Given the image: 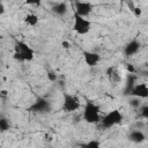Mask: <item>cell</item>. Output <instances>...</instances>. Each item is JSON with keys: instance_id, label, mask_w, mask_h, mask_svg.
I'll use <instances>...</instances> for the list:
<instances>
[{"instance_id": "7402d4cb", "label": "cell", "mask_w": 148, "mask_h": 148, "mask_svg": "<svg viewBox=\"0 0 148 148\" xmlns=\"http://www.w3.org/2000/svg\"><path fill=\"white\" fill-rule=\"evenodd\" d=\"M132 12H133V14H134L136 17L141 16V8H140V7H136V6H135V7L133 8V10H132Z\"/></svg>"}, {"instance_id": "44dd1931", "label": "cell", "mask_w": 148, "mask_h": 148, "mask_svg": "<svg viewBox=\"0 0 148 148\" xmlns=\"http://www.w3.org/2000/svg\"><path fill=\"white\" fill-rule=\"evenodd\" d=\"M27 5H34V6H40L42 0H25Z\"/></svg>"}, {"instance_id": "4fadbf2b", "label": "cell", "mask_w": 148, "mask_h": 148, "mask_svg": "<svg viewBox=\"0 0 148 148\" xmlns=\"http://www.w3.org/2000/svg\"><path fill=\"white\" fill-rule=\"evenodd\" d=\"M51 10H52L53 14H56L58 16H64L67 13V3L65 1L58 2V3H56V5L52 6Z\"/></svg>"}, {"instance_id": "9c48e42d", "label": "cell", "mask_w": 148, "mask_h": 148, "mask_svg": "<svg viewBox=\"0 0 148 148\" xmlns=\"http://www.w3.org/2000/svg\"><path fill=\"white\" fill-rule=\"evenodd\" d=\"M82 56H83V60H84L86 65H88L89 67L96 66V65L99 62V60H101L99 54H97V53H95V52L83 51V52H82Z\"/></svg>"}, {"instance_id": "ffe728a7", "label": "cell", "mask_w": 148, "mask_h": 148, "mask_svg": "<svg viewBox=\"0 0 148 148\" xmlns=\"http://www.w3.org/2000/svg\"><path fill=\"white\" fill-rule=\"evenodd\" d=\"M46 76H47V79H49V81H51V82H54V81H57V79H58V76H57V74H56L54 72H52V71H50V72H47V74H46Z\"/></svg>"}, {"instance_id": "8992f818", "label": "cell", "mask_w": 148, "mask_h": 148, "mask_svg": "<svg viewBox=\"0 0 148 148\" xmlns=\"http://www.w3.org/2000/svg\"><path fill=\"white\" fill-rule=\"evenodd\" d=\"M51 110V105H50V102L46 101L45 98H38L36 102H34L28 111L30 112H35V113H46Z\"/></svg>"}, {"instance_id": "6da1fadb", "label": "cell", "mask_w": 148, "mask_h": 148, "mask_svg": "<svg viewBox=\"0 0 148 148\" xmlns=\"http://www.w3.org/2000/svg\"><path fill=\"white\" fill-rule=\"evenodd\" d=\"M83 120L88 124H97L101 120L99 117V106L96 105L91 101H87L84 109H83Z\"/></svg>"}, {"instance_id": "603a6c76", "label": "cell", "mask_w": 148, "mask_h": 148, "mask_svg": "<svg viewBox=\"0 0 148 148\" xmlns=\"http://www.w3.org/2000/svg\"><path fill=\"white\" fill-rule=\"evenodd\" d=\"M126 71L128 73H135V68H134V66L132 64H127L126 65Z\"/></svg>"}, {"instance_id": "cb8c5ba5", "label": "cell", "mask_w": 148, "mask_h": 148, "mask_svg": "<svg viewBox=\"0 0 148 148\" xmlns=\"http://www.w3.org/2000/svg\"><path fill=\"white\" fill-rule=\"evenodd\" d=\"M61 46L64 47V49H66V50H68L69 47H71V44L67 42V40H64L62 43H61Z\"/></svg>"}, {"instance_id": "7a4b0ae2", "label": "cell", "mask_w": 148, "mask_h": 148, "mask_svg": "<svg viewBox=\"0 0 148 148\" xmlns=\"http://www.w3.org/2000/svg\"><path fill=\"white\" fill-rule=\"evenodd\" d=\"M123 121V114L119 110H112L110 112H108L101 120L102 126L104 128H111L118 124H120Z\"/></svg>"}, {"instance_id": "e0dca14e", "label": "cell", "mask_w": 148, "mask_h": 148, "mask_svg": "<svg viewBox=\"0 0 148 148\" xmlns=\"http://www.w3.org/2000/svg\"><path fill=\"white\" fill-rule=\"evenodd\" d=\"M9 127H10V124H9L8 119L0 118V132H6L9 130Z\"/></svg>"}, {"instance_id": "5bb4252c", "label": "cell", "mask_w": 148, "mask_h": 148, "mask_svg": "<svg viewBox=\"0 0 148 148\" xmlns=\"http://www.w3.org/2000/svg\"><path fill=\"white\" fill-rule=\"evenodd\" d=\"M128 138L132 142H135V143H140L142 141H145L146 139V135L145 133L141 131V130H133L130 134H128Z\"/></svg>"}, {"instance_id": "7c38bea8", "label": "cell", "mask_w": 148, "mask_h": 148, "mask_svg": "<svg viewBox=\"0 0 148 148\" xmlns=\"http://www.w3.org/2000/svg\"><path fill=\"white\" fill-rule=\"evenodd\" d=\"M136 79L138 76L134 73H128L127 79H126V83H125V88H124V95L128 96L131 94V90L133 89L134 84L136 83Z\"/></svg>"}, {"instance_id": "30bf717a", "label": "cell", "mask_w": 148, "mask_h": 148, "mask_svg": "<svg viewBox=\"0 0 148 148\" xmlns=\"http://www.w3.org/2000/svg\"><path fill=\"white\" fill-rule=\"evenodd\" d=\"M140 46H141V44H140V42H138L136 39L131 40L130 43L126 44V46H125V49H124L125 56H126V57H131V56L138 53V51L140 50Z\"/></svg>"}, {"instance_id": "d4e9b609", "label": "cell", "mask_w": 148, "mask_h": 148, "mask_svg": "<svg viewBox=\"0 0 148 148\" xmlns=\"http://www.w3.org/2000/svg\"><path fill=\"white\" fill-rule=\"evenodd\" d=\"M3 13H5V7H3L2 3H0V15L3 14Z\"/></svg>"}, {"instance_id": "277c9868", "label": "cell", "mask_w": 148, "mask_h": 148, "mask_svg": "<svg viewBox=\"0 0 148 148\" xmlns=\"http://www.w3.org/2000/svg\"><path fill=\"white\" fill-rule=\"evenodd\" d=\"M14 51L20 52L22 61H30L34 59V56H35L34 50L30 46H28V44H25L24 42H21V40L16 42V44L14 46Z\"/></svg>"}, {"instance_id": "2e32d148", "label": "cell", "mask_w": 148, "mask_h": 148, "mask_svg": "<svg viewBox=\"0 0 148 148\" xmlns=\"http://www.w3.org/2000/svg\"><path fill=\"white\" fill-rule=\"evenodd\" d=\"M128 104L133 108V109H139L140 106H141V98H139V97H135V96H133L130 101H128Z\"/></svg>"}, {"instance_id": "52a82bcc", "label": "cell", "mask_w": 148, "mask_h": 148, "mask_svg": "<svg viewBox=\"0 0 148 148\" xmlns=\"http://www.w3.org/2000/svg\"><path fill=\"white\" fill-rule=\"evenodd\" d=\"M74 7H75V14L83 17L88 16L92 10V5L88 1H75Z\"/></svg>"}, {"instance_id": "ba28073f", "label": "cell", "mask_w": 148, "mask_h": 148, "mask_svg": "<svg viewBox=\"0 0 148 148\" xmlns=\"http://www.w3.org/2000/svg\"><path fill=\"white\" fill-rule=\"evenodd\" d=\"M131 96H135L139 98H147L148 97V87L146 83H135L133 89L131 90Z\"/></svg>"}, {"instance_id": "ac0fdd59", "label": "cell", "mask_w": 148, "mask_h": 148, "mask_svg": "<svg viewBox=\"0 0 148 148\" xmlns=\"http://www.w3.org/2000/svg\"><path fill=\"white\" fill-rule=\"evenodd\" d=\"M139 111H140V117L145 118V119H148V105H141L139 108Z\"/></svg>"}, {"instance_id": "3957f363", "label": "cell", "mask_w": 148, "mask_h": 148, "mask_svg": "<svg viewBox=\"0 0 148 148\" xmlns=\"http://www.w3.org/2000/svg\"><path fill=\"white\" fill-rule=\"evenodd\" d=\"M74 22H73V30L79 35H86L89 32L91 28L90 21L84 18L83 16H80L77 14H74Z\"/></svg>"}, {"instance_id": "9a60e30c", "label": "cell", "mask_w": 148, "mask_h": 148, "mask_svg": "<svg viewBox=\"0 0 148 148\" xmlns=\"http://www.w3.org/2000/svg\"><path fill=\"white\" fill-rule=\"evenodd\" d=\"M24 23L28 24V25L35 27V25L38 23V16L35 15V14H28V15H25V17H24Z\"/></svg>"}, {"instance_id": "8fae6325", "label": "cell", "mask_w": 148, "mask_h": 148, "mask_svg": "<svg viewBox=\"0 0 148 148\" xmlns=\"http://www.w3.org/2000/svg\"><path fill=\"white\" fill-rule=\"evenodd\" d=\"M106 76H108L109 81L113 84H118L121 81V75L119 74L118 69L114 66H111V67L106 68Z\"/></svg>"}, {"instance_id": "5b68a950", "label": "cell", "mask_w": 148, "mask_h": 148, "mask_svg": "<svg viewBox=\"0 0 148 148\" xmlns=\"http://www.w3.org/2000/svg\"><path fill=\"white\" fill-rule=\"evenodd\" d=\"M80 108V101L76 96L65 94L64 95V103H62V110L66 112H74Z\"/></svg>"}, {"instance_id": "d6986e66", "label": "cell", "mask_w": 148, "mask_h": 148, "mask_svg": "<svg viewBox=\"0 0 148 148\" xmlns=\"http://www.w3.org/2000/svg\"><path fill=\"white\" fill-rule=\"evenodd\" d=\"M81 146L82 147H87V148H98L101 146V143L97 140H91L88 143H84V145H81Z\"/></svg>"}]
</instances>
